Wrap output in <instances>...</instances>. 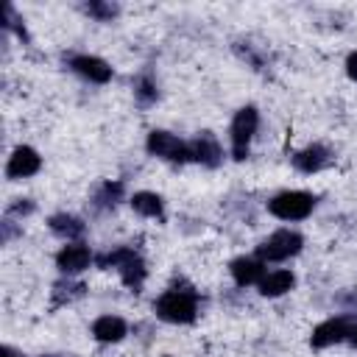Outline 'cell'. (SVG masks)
Listing matches in <instances>:
<instances>
[{
  "mask_svg": "<svg viewBox=\"0 0 357 357\" xmlns=\"http://www.w3.org/2000/svg\"><path fill=\"white\" fill-rule=\"evenodd\" d=\"M346 75H349L351 81H357V50L349 53V59H346Z\"/></svg>",
  "mask_w": 357,
  "mask_h": 357,
  "instance_id": "obj_23",
  "label": "cell"
},
{
  "mask_svg": "<svg viewBox=\"0 0 357 357\" xmlns=\"http://www.w3.org/2000/svg\"><path fill=\"white\" fill-rule=\"evenodd\" d=\"M229 271H231V276H234V282L240 287H248V284H259L262 282L265 262L262 259H254V257H237V259H231Z\"/></svg>",
  "mask_w": 357,
  "mask_h": 357,
  "instance_id": "obj_11",
  "label": "cell"
},
{
  "mask_svg": "<svg viewBox=\"0 0 357 357\" xmlns=\"http://www.w3.org/2000/svg\"><path fill=\"white\" fill-rule=\"evenodd\" d=\"M47 226H50L53 234H59V237H64V240H73V237H81V234H84V223H81V218L67 215V212L53 215V218L47 220Z\"/></svg>",
  "mask_w": 357,
  "mask_h": 357,
  "instance_id": "obj_15",
  "label": "cell"
},
{
  "mask_svg": "<svg viewBox=\"0 0 357 357\" xmlns=\"http://www.w3.org/2000/svg\"><path fill=\"white\" fill-rule=\"evenodd\" d=\"M293 284H296V276L290 271H271V273L262 276L259 293L265 298H276V296H284L287 290H293Z\"/></svg>",
  "mask_w": 357,
  "mask_h": 357,
  "instance_id": "obj_14",
  "label": "cell"
},
{
  "mask_svg": "<svg viewBox=\"0 0 357 357\" xmlns=\"http://www.w3.org/2000/svg\"><path fill=\"white\" fill-rule=\"evenodd\" d=\"M31 212H33V201H28V198H20L17 204L8 206V215H31Z\"/></svg>",
  "mask_w": 357,
  "mask_h": 357,
  "instance_id": "obj_22",
  "label": "cell"
},
{
  "mask_svg": "<svg viewBox=\"0 0 357 357\" xmlns=\"http://www.w3.org/2000/svg\"><path fill=\"white\" fill-rule=\"evenodd\" d=\"M346 340H349V343H351V346L357 349V321L351 324V329H349V337H346Z\"/></svg>",
  "mask_w": 357,
  "mask_h": 357,
  "instance_id": "obj_24",
  "label": "cell"
},
{
  "mask_svg": "<svg viewBox=\"0 0 357 357\" xmlns=\"http://www.w3.org/2000/svg\"><path fill=\"white\" fill-rule=\"evenodd\" d=\"M145 148H148V153H153L159 159H167V162H176V165L190 159V145L181 142L178 137H173L170 131H151Z\"/></svg>",
  "mask_w": 357,
  "mask_h": 357,
  "instance_id": "obj_5",
  "label": "cell"
},
{
  "mask_svg": "<svg viewBox=\"0 0 357 357\" xmlns=\"http://www.w3.org/2000/svg\"><path fill=\"white\" fill-rule=\"evenodd\" d=\"M304 245V237L298 231H290V229H279L273 231L259 248H257V259L262 262H282V259H290L301 251Z\"/></svg>",
  "mask_w": 357,
  "mask_h": 357,
  "instance_id": "obj_3",
  "label": "cell"
},
{
  "mask_svg": "<svg viewBox=\"0 0 357 357\" xmlns=\"http://www.w3.org/2000/svg\"><path fill=\"white\" fill-rule=\"evenodd\" d=\"M126 332H128V326H126V321L117 318V315H100V318L92 324V335H95V340H100V343H117V340L126 337Z\"/></svg>",
  "mask_w": 357,
  "mask_h": 357,
  "instance_id": "obj_13",
  "label": "cell"
},
{
  "mask_svg": "<svg viewBox=\"0 0 357 357\" xmlns=\"http://www.w3.org/2000/svg\"><path fill=\"white\" fill-rule=\"evenodd\" d=\"M70 67L81 75V78H86V81H92V84H106L109 78H112V67L103 61V59H98V56H73L70 59Z\"/></svg>",
  "mask_w": 357,
  "mask_h": 357,
  "instance_id": "obj_8",
  "label": "cell"
},
{
  "mask_svg": "<svg viewBox=\"0 0 357 357\" xmlns=\"http://www.w3.org/2000/svg\"><path fill=\"white\" fill-rule=\"evenodd\" d=\"M84 11L89 14V17H95V20H100V22H109V20H114L117 17V6L114 3H100V0H92V3H86L84 6Z\"/></svg>",
  "mask_w": 357,
  "mask_h": 357,
  "instance_id": "obj_20",
  "label": "cell"
},
{
  "mask_svg": "<svg viewBox=\"0 0 357 357\" xmlns=\"http://www.w3.org/2000/svg\"><path fill=\"white\" fill-rule=\"evenodd\" d=\"M131 206H134L137 215H145V218H159L162 215V198L156 192H148V190L134 192L131 195Z\"/></svg>",
  "mask_w": 357,
  "mask_h": 357,
  "instance_id": "obj_16",
  "label": "cell"
},
{
  "mask_svg": "<svg viewBox=\"0 0 357 357\" xmlns=\"http://www.w3.org/2000/svg\"><path fill=\"white\" fill-rule=\"evenodd\" d=\"M137 257V251L134 248H128V245H120V248H112V251H106V254H100L98 257V265L100 268H123L128 259H134Z\"/></svg>",
  "mask_w": 357,
  "mask_h": 357,
  "instance_id": "obj_18",
  "label": "cell"
},
{
  "mask_svg": "<svg viewBox=\"0 0 357 357\" xmlns=\"http://www.w3.org/2000/svg\"><path fill=\"white\" fill-rule=\"evenodd\" d=\"M120 195H123V184L120 181H106V184H100V190L95 195V204L98 206H114L120 201Z\"/></svg>",
  "mask_w": 357,
  "mask_h": 357,
  "instance_id": "obj_19",
  "label": "cell"
},
{
  "mask_svg": "<svg viewBox=\"0 0 357 357\" xmlns=\"http://www.w3.org/2000/svg\"><path fill=\"white\" fill-rule=\"evenodd\" d=\"M89 262H92V254L84 243H70L56 254V265L61 273H81L84 268H89Z\"/></svg>",
  "mask_w": 357,
  "mask_h": 357,
  "instance_id": "obj_10",
  "label": "cell"
},
{
  "mask_svg": "<svg viewBox=\"0 0 357 357\" xmlns=\"http://www.w3.org/2000/svg\"><path fill=\"white\" fill-rule=\"evenodd\" d=\"M3 357H22L17 349H11V346H3Z\"/></svg>",
  "mask_w": 357,
  "mask_h": 357,
  "instance_id": "obj_25",
  "label": "cell"
},
{
  "mask_svg": "<svg viewBox=\"0 0 357 357\" xmlns=\"http://www.w3.org/2000/svg\"><path fill=\"white\" fill-rule=\"evenodd\" d=\"M315 206V198L304 190H287L268 201V212L279 220H304Z\"/></svg>",
  "mask_w": 357,
  "mask_h": 357,
  "instance_id": "obj_2",
  "label": "cell"
},
{
  "mask_svg": "<svg viewBox=\"0 0 357 357\" xmlns=\"http://www.w3.org/2000/svg\"><path fill=\"white\" fill-rule=\"evenodd\" d=\"M349 329H351V318L346 315H337V318H326L324 324H318L310 335V343L312 349H326L332 343H340L349 337Z\"/></svg>",
  "mask_w": 357,
  "mask_h": 357,
  "instance_id": "obj_6",
  "label": "cell"
},
{
  "mask_svg": "<svg viewBox=\"0 0 357 357\" xmlns=\"http://www.w3.org/2000/svg\"><path fill=\"white\" fill-rule=\"evenodd\" d=\"M257 126H259V114L254 106H243L234 114V120H231V156L237 162H243L248 156V142L257 134Z\"/></svg>",
  "mask_w": 357,
  "mask_h": 357,
  "instance_id": "obj_4",
  "label": "cell"
},
{
  "mask_svg": "<svg viewBox=\"0 0 357 357\" xmlns=\"http://www.w3.org/2000/svg\"><path fill=\"white\" fill-rule=\"evenodd\" d=\"M329 165V151L324 148V145H307V148H301L296 156H293V167L296 170H301V173H318L321 167H326Z\"/></svg>",
  "mask_w": 357,
  "mask_h": 357,
  "instance_id": "obj_12",
  "label": "cell"
},
{
  "mask_svg": "<svg viewBox=\"0 0 357 357\" xmlns=\"http://www.w3.org/2000/svg\"><path fill=\"white\" fill-rule=\"evenodd\" d=\"M39 167H42L39 153H36L33 148H28V145H20V148L8 156L6 176H8V178H28V176H33Z\"/></svg>",
  "mask_w": 357,
  "mask_h": 357,
  "instance_id": "obj_7",
  "label": "cell"
},
{
  "mask_svg": "<svg viewBox=\"0 0 357 357\" xmlns=\"http://www.w3.org/2000/svg\"><path fill=\"white\" fill-rule=\"evenodd\" d=\"M120 276H123V284L137 293V290L142 287L145 276H148V268H145V262H142L139 257H134V259H128V262L120 268Z\"/></svg>",
  "mask_w": 357,
  "mask_h": 357,
  "instance_id": "obj_17",
  "label": "cell"
},
{
  "mask_svg": "<svg viewBox=\"0 0 357 357\" xmlns=\"http://www.w3.org/2000/svg\"><path fill=\"white\" fill-rule=\"evenodd\" d=\"M134 95H137L139 106H151V103L156 100V84H153L148 75H142V78L137 81V86H134Z\"/></svg>",
  "mask_w": 357,
  "mask_h": 357,
  "instance_id": "obj_21",
  "label": "cell"
},
{
  "mask_svg": "<svg viewBox=\"0 0 357 357\" xmlns=\"http://www.w3.org/2000/svg\"><path fill=\"white\" fill-rule=\"evenodd\" d=\"M190 159L206 165V167H218L223 162V148L218 145V139L212 134H198L192 142H190Z\"/></svg>",
  "mask_w": 357,
  "mask_h": 357,
  "instance_id": "obj_9",
  "label": "cell"
},
{
  "mask_svg": "<svg viewBox=\"0 0 357 357\" xmlns=\"http://www.w3.org/2000/svg\"><path fill=\"white\" fill-rule=\"evenodd\" d=\"M156 315L167 324H192L195 321V312H198V296L192 290H167L156 298L153 304Z\"/></svg>",
  "mask_w": 357,
  "mask_h": 357,
  "instance_id": "obj_1",
  "label": "cell"
}]
</instances>
